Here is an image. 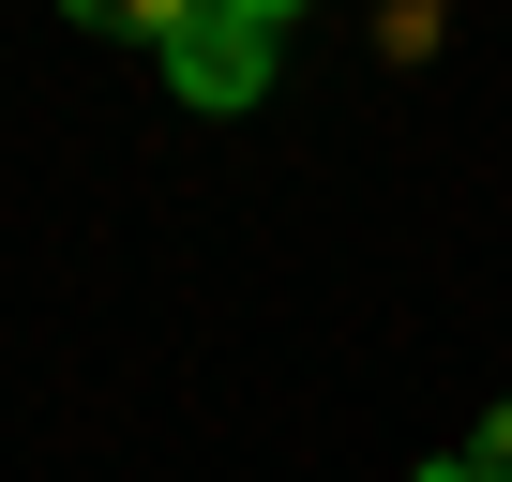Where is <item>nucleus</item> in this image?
<instances>
[{"instance_id": "f257e3e1", "label": "nucleus", "mask_w": 512, "mask_h": 482, "mask_svg": "<svg viewBox=\"0 0 512 482\" xmlns=\"http://www.w3.org/2000/svg\"><path fill=\"white\" fill-rule=\"evenodd\" d=\"M151 61H166V91H181L196 121H241L256 91H272V31H256V16H226V0H211L181 46H151Z\"/></svg>"}, {"instance_id": "f03ea898", "label": "nucleus", "mask_w": 512, "mask_h": 482, "mask_svg": "<svg viewBox=\"0 0 512 482\" xmlns=\"http://www.w3.org/2000/svg\"><path fill=\"white\" fill-rule=\"evenodd\" d=\"M196 16H211V0H121V31H136V46H181Z\"/></svg>"}, {"instance_id": "7ed1b4c3", "label": "nucleus", "mask_w": 512, "mask_h": 482, "mask_svg": "<svg viewBox=\"0 0 512 482\" xmlns=\"http://www.w3.org/2000/svg\"><path fill=\"white\" fill-rule=\"evenodd\" d=\"M467 467H482V482H512V392L482 407V437H467Z\"/></svg>"}, {"instance_id": "20e7f679", "label": "nucleus", "mask_w": 512, "mask_h": 482, "mask_svg": "<svg viewBox=\"0 0 512 482\" xmlns=\"http://www.w3.org/2000/svg\"><path fill=\"white\" fill-rule=\"evenodd\" d=\"M407 482H482V467H467V452H422V467H407Z\"/></svg>"}, {"instance_id": "39448f33", "label": "nucleus", "mask_w": 512, "mask_h": 482, "mask_svg": "<svg viewBox=\"0 0 512 482\" xmlns=\"http://www.w3.org/2000/svg\"><path fill=\"white\" fill-rule=\"evenodd\" d=\"M226 16H256V31H287V16H302V0H226Z\"/></svg>"}, {"instance_id": "423d86ee", "label": "nucleus", "mask_w": 512, "mask_h": 482, "mask_svg": "<svg viewBox=\"0 0 512 482\" xmlns=\"http://www.w3.org/2000/svg\"><path fill=\"white\" fill-rule=\"evenodd\" d=\"M61 16H76V31H121V0H61Z\"/></svg>"}]
</instances>
